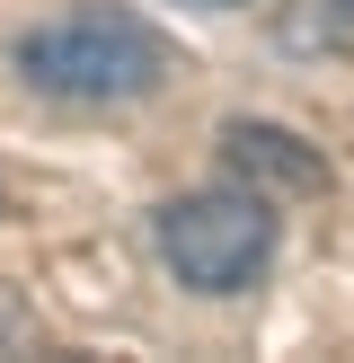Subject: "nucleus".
I'll return each mask as SVG.
<instances>
[{"instance_id": "obj_2", "label": "nucleus", "mask_w": 354, "mask_h": 363, "mask_svg": "<svg viewBox=\"0 0 354 363\" xmlns=\"http://www.w3.org/2000/svg\"><path fill=\"white\" fill-rule=\"evenodd\" d=\"M151 257L169 266L177 293L195 301H230L275 266V204L257 186H195V195H169L151 213Z\"/></svg>"}, {"instance_id": "obj_4", "label": "nucleus", "mask_w": 354, "mask_h": 363, "mask_svg": "<svg viewBox=\"0 0 354 363\" xmlns=\"http://www.w3.org/2000/svg\"><path fill=\"white\" fill-rule=\"evenodd\" d=\"M275 45L283 53H354V0H292Z\"/></svg>"}, {"instance_id": "obj_3", "label": "nucleus", "mask_w": 354, "mask_h": 363, "mask_svg": "<svg viewBox=\"0 0 354 363\" xmlns=\"http://www.w3.org/2000/svg\"><path fill=\"white\" fill-rule=\"evenodd\" d=\"M222 169L239 177V186H257L266 204H283V195H328V160H319L292 124H266V116L222 124Z\"/></svg>"}, {"instance_id": "obj_5", "label": "nucleus", "mask_w": 354, "mask_h": 363, "mask_svg": "<svg viewBox=\"0 0 354 363\" xmlns=\"http://www.w3.org/2000/svg\"><path fill=\"white\" fill-rule=\"evenodd\" d=\"M195 9H239V0H195Z\"/></svg>"}, {"instance_id": "obj_1", "label": "nucleus", "mask_w": 354, "mask_h": 363, "mask_svg": "<svg viewBox=\"0 0 354 363\" xmlns=\"http://www.w3.org/2000/svg\"><path fill=\"white\" fill-rule=\"evenodd\" d=\"M9 62L27 89H45L62 106H133L177 71V45L124 0H80V9L27 27L9 45Z\"/></svg>"}]
</instances>
